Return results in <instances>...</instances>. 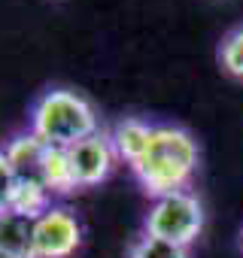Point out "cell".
Instances as JSON below:
<instances>
[{
  "instance_id": "2",
  "label": "cell",
  "mask_w": 243,
  "mask_h": 258,
  "mask_svg": "<svg viewBox=\"0 0 243 258\" xmlns=\"http://www.w3.org/2000/svg\"><path fill=\"white\" fill-rule=\"evenodd\" d=\"M100 131L97 112L88 97L70 88H49L31 106V134H37L46 146L70 149L79 140Z\"/></svg>"
},
{
  "instance_id": "13",
  "label": "cell",
  "mask_w": 243,
  "mask_h": 258,
  "mask_svg": "<svg viewBox=\"0 0 243 258\" xmlns=\"http://www.w3.org/2000/svg\"><path fill=\"white\" fill-rule=\"evenodd\" d=\"M240 246H243V234H240Z\"/></svg>"
},
{
  "instance_id": "12",
  "label": "cell",
  "mask_w": 243,
  "mask_h": 258,
  "mask_svg": "<svg viewBox=\"0 0 243 258\" xmlns=\"http://www.w3.org/2000/svg\"><path fill=\"white\" fill-rule=\"evenodd\" d=\"M13 188H16V173L0 149V213H10V204H13Z\"/></svg>"
},
{
  "instance_id": "1",
  "label": "cell",
  "mask_w": 243,
  "mask_h": 258,
  "mask_svg": "<svg viewBox=\"0 0 243 258\" xmlns=\"http://www.w3.org/2000/svg\"><path fill=\"white\" fill-rule=\"evenodd\" d=\"M198 143L179 124H155V134L143 158L131 167L143 191L155 201L170 191L189 188L195 170H198Z\"/></svg>"
},
{
  "instance_id": "11",
  "label": "cell",
  "mask_w": 243,
  "mask_h": 258,
  "mask_svg": "<svg viewBox=\"0 0 243 258\" xmlns=\"http://www.w3.org/2000/svg\"><path fill=\"white\" fill-rule=\"evenodd\" d=\"M219 64L228 76L243 79V25L228 31L219 43Z\"/></svg>"
},
{
  "instance_id": "8",
  "label": "cell",
  "mask_w": 243,
  "mask_h": 258,
  "mask_svg": "<svg viewBox=\"0 0 243 258\" xmlns=\"http://www.w3.org/2000/svg\"><path fill=\"white\" fill-rule=\"evenodd\" d=\"M37 219L22 213H0V258H37L34 249Z\"/></svg>"
},
{
  "instance_id": "4",
  "label": "cell",
  "mask_w": 243,
  "mask_h": 258,
  "mask_svg": "<svg viewBox=\"0 0 243 258\" xmlns=\"http://www.w3.org/2000/svg\"><path fill=\"white\" fill-rule=\"evenodd\" d=\"M82 243V225L79 219L64 207H49L43 216H37L34 225V249L37 258H67Z\"/></svg>"
},
{
  "instance_id": "6",
  "label": "cell",
  "mask_w": 243,
  "mask_h": 258,
  "mask_svg": "<svg viewBox=\"0 0 243 258\" xmlns=\"http://www.w3.org/2000/svg\"><path fill=\"white\" fill-rule=\"evenodd\" d=\"M4 155H7V161H10V167H13L19 182H40V185H46L43 182L46 143L37 134H31V131L16 134L13 140L4 143Z\"/></svg>"
},
{
  "instance_id": "10",
  "label": "cell",
  "mask_w": 243,
  "mask_h": 258,
  "mask_svg": "<svg viewBox=\"0 0 243 258\" xmlns=\"http://www.w3.org/2000/svg\"><path fill=\"white\" fill-rule=\"evenodd\" d=\"M128 258H189V249L176 246V243H167V240H158V237L143 231L128 246Z\"/></svg>"
},
{
  "instance_id": "7",
  "label": "cell",
  "mask_w": 243,
  "mask_h": 258,
  "mask_svg": "<svg viewBox=\"0 0 243 258\" xmlns=\"http://www.w3.org/2000/svg\"><path fill=\"white\" fill-rule=\"evenodd\" d=\"M152 134H155V124L146 121V118H140V115H125V118H118L115 127L109 131L115 158L125 161L128 167H134V164L143 158V152L149 149Z\"/></svg>"
},
{
  "instance_id": "5",
  "label": "cell",
  "mask_w": 243,
  "mask_h": 258,
  "mask_svg": "<svg viewBox=\"0 0 243 258\" xmlns=\"http://www.w3.org/2000/svg\"><path fill=\"white\" fill-rule=\"evenodd\" d=\"M70 152V167H73V179H76V188H88V185H97L103 182L112 167H115V149H112V140L109 134L97 131L85 140H79L76 146L67 149Z\"/></svg>"
},
{
  "instance_id": "3",
  "label": "cell",
  "mask_w": 243,
  "mask_h": 258,
  "mask_svg": "<svg viewBox=\"0 0 243 258\" xmlns=\"http://www.w3.org/2000/svg\"><path fill=\"white\" fill-rule=\"evenodd\" d=\"M143 231L158 237V240H167V243H176V246L189 249L204 231V204H201V198L189 188L155 198L146 219H143Z\"/></svg>"
},
{
  "instance_id": "9",
  "label": "cell",
  "mask_w": 243,
  "mask_h": 258,
  "mask_svg": "<svg viewBox=\"0 0 243 258\" xmlns=\"http://www.w3.org/2000/svg\"><path fill=\"white\" fill-rule=\"evenodd\" d=\"M43 182L52 195H70L76 191V179H73V167H70V152L61 146H46V158H43Z\"/></svg>"
}]
</instances>
